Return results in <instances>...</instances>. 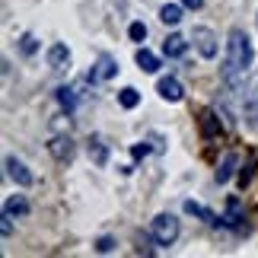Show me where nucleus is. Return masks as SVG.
Wrapping results in <instances>:
<instances>
[{"instance_id":"nucleus-19","label":"nucleus","mask_w":258,"mask_h":258,"mask_svg":"<svg viewBox=\"0 0 258 258\" xmlns=\"http://www.w3.org/2000/svg\"><path fill=\"white\" fill-rule=\"evenodd\" d=\"M89 156H96V163H99V166H105V160H108V150H105V147L99 144V141H93V144H89Z\"/></svg>"},{"instance_id":"nucleus-25","label":"nucleus","mask_w":258,"mask_h":258,"mask_svg":"<svg viewBox=\"0 0 258 258\" xmlns=\"http://www.w3.org/2000/svg\"><path fill=\"white\" fill-rule=\"evenodd\" d=\"M255 19H258V16H255Z\"/></svg>"},{"instance_id":"nucleus-14","label":"nucleus","mask_w":258,"mask_h":258,"mask_svg":"<svg viewBox=\"0 0 258 258\" xmlns=\"http://www.w3.org/2000/svg\"><path fill=\"white\" fill-rule=\"evenodd\" d=\"M160 19L166 26H175V23H182V7L178 4H166L163 10H160Z\"/></svg>"},{"instance_id":"nucleus-2","label":"nucleus","mask_w":258,"mask_h":258,"mask_svg":"<svg viewBox=\"0 0 258 258\" xmlns=\"http://www.w3.org/2000/svg\"><path fill=\"white\" fill-rule=\"evenodd\" d=\"M150 236H153L160 245H172V242L178 239V220H175L172 214H160V217L150 223Z\"/></svg>"},{"instance_id":"nucleus-1","label":"nucleus","mask_w":258,"mask_h":258,"mask_svg":"<svg viewBox=\"0 0 258 258\" xmlns=\"http://www.w3.org/2000/svg\"><path fill=\"white\" fill-rule=\"evenodd\" d=\"M252 42L242 29H230V38H226V64H223V77L230 83L242 80L245 71L252 67Z\"/></svg>"},{"instance_id":"nucleus-15","label":"nucleus","mask_w":258,"mask_h":258,"mask_svg":"<svg viewBox=\"0 0 258 258\" xmlns=\"http://www.w3.org/2000/svg\"><path fill=\"white\" fill-rule=\"evenodd\" d=\"M29 211V204L23 201V198H7V204H4V214L7 217H23Z\"/></svg>"},{"instance_id":"nucleus-20","label":"nucleus","mask_w":258,"mask_h":258,"mask_svg":"<svg viewBox=\"0 0 258 258\" xmlns=\"http://www.w3.org/2000/svg\"><path fill=\"white\" fill-rule=\"evenodd\" d=\"M19 51H23V54H35L38 51L35 35H23V38H19Z\"/></svg>"},{"instance_id":"nucleus-17","label":"nucleus","mask_w":258,"mask_h":258,"mask_svg":"<svg viewBox=\"0 0 258 258\" xmlns=\"http://www.w3.org/2000/svg\"><path fill=\"white\" fill-rule=\"evenodd\" d=\"M57 102H61V108H67V112H74V105H77V99H74V89H71V86H61V89H57Z\"/></svg>"},{"instance_id":"nucleus-13","label":"nucleus","mask_w":258,"mask_h":258,"mask_svg":"<svg viewBox=\"0 0 258 258\" xmlns=\"http://www.w3.org/2000/svg\"><path fill=\"white\" fill-rule=\"evenodd\" d=\"M137 102H141V93H137L134 86H124L121 93H118V105L121 108H137Z\"/></svg>"},{"instance_id":"nucleus-12","label":"nucleus","mask_w":258,"mask_h":258,"mask_svg":"<svg viewBox=\"0 0 258 258\" xmlns=\"http://www.w3.org/2000/svg\"><path fill=\"white\" fill-rule=\"evenodd\" d=\"M236 163H239V156L236 153H226L223 156V163H220V169H217V182H230V175H233V169H236Z\"/></svg>"},{"instance_id":"nucleus-22","label":"nucleus","mask_w":258,"mask_h":258,"mask_svg":"<svg viewBox=\"0 0 258 258\" xmlns=\"http://www.w3.org/2000/svg\"><path fill=\"white\" fill-rule=\"evenodd\" d=\"M96 249H99V252H112V249H115V239H108V236H102V239L96 242Z\"/></svg>"},{"instance_id":"nucleus-4","label":"nucleus","mask_w":258,"mask_h":258,"mask_svg":"<svg viewBox=\"0 0 258 258\" xmlns=\"http://www.w3.org/2000/svg\"><path fill=\"white\" fill-rule=\"evenodd\" d=\"M115 74H118V61H115L112 54H99L93 74H89V80H93V83H99V80H112Z\"/></svg>"},{"instance_id":"nucleus-3","label":"nucleus","mask_w":258,"mask_h":258,"mask_svg":"<svg viewBox=\"0 0 258 258\" xmlns=\"http://www.w3.org/2000/svg\"><path fill=\"white\" fill-rule=\"evenodd\" d=\"M191 38H195V45H198V51H201V57H217V35L211 32L207 26H198L195 32H191Z\"/></svg>"},{"instance_id":"nucleus-10","label":"nucleus","mask_w":258,"mask_h":258,"mask_svg":"<svg viewBox=\"0 0 258 258\" xmlns=\"http://www.w3.org/2000/svg\"><path fill=\"white\" fill-rule=\"evenodd\" d=\"M185 51H188V42H185L182 35H169V38L163 42V54H166V57H182Z\"/></svg>"},{"instance_id":"nucleus-9","label":"nucleus","mask_w":258,"mask_h":258,"mask_svg":"<svg viewBox=\"0 0 258 258\" xmlns=\"http://www.w3.org/2000/svg\"><path fill=\"white\" fill-rule=\"evenodd\" d=\"M134 61H137V67H141L144 74H156V71H160V57H156L153 51H147V48H137Z\"/></svg>"},{"instance_id":"nucleus-24","label":"nucleus","mask_w":258,"mask_h":258,"mask_svg":"<svg viewBox=\"0 0 258 258\" xmlns=\"http://www.w3.org/2000/svg\"><path fill=\"white\" fill-rule=\"evenodd\" d=\"M182 7H188V10H201L204 0H182Z\"/></svg>"},{"instance_id":"nucleus-18","label":"nucleus","mask_w":258,"mask_h":258,"mask_svg":"<svg viewBox=\"0 0 258 258\" xmlns=\"http://www.w3.org/2000/svg\"><path fill=\"white\" fill-rule=\"evenodd\" d=\"M51 153L61 156V160H64V153L71 156V137H57V141H51Z\"/></svg>"},{"instance_id":"nucleus-7","label":"nucleus","mask_w":258,"mask_h":258,"mask_svg":"<svg viewBox=\"0 0 258 258\" xmlns=\"http://www.w3.org/2000/svg\"><path fill=\"white\" fill-rule=\"evenodd\" d=\"M242 220H245V211H242L239 198H230V201H226V214L220 217V223L223 226H242Z\"/></svg>"},{"instance_id":"nucleus-21","label":"nucleus","mask_w":258,"mask_h":258,"mask_svg":"<svg viewBox=\"0 0 258 258\" xmlns=\"http://www.w3.org/2000/svg\"><path fill=\"white\" fill-rule=\"evenodd\" d=\"M127 35H131V42H144V38H147V26L144 23H131Z\"/></svg>"},{"instance_id":"nucleus-23","label":"nucleus","mask_w":258,"mask_h":258,"mask_svg":"<svg viewBox=\"0 0 258 258\" xmlns=\"http://www.w3.org/2000/svg\"><path fill=\"white\" fill-rule=\"evenodd\" d=\"M147 153H150V147H147V144H134V150H131V156H134V160H144Z\"/></svg>"},{"instance_id":"nucleus-16","label":"nucleus","mask_w":258,"mask_h":258,"mask_svg":"<svg viewBox=\"0 0 258 258\" xmlns=\"http://www.w3.org/2000/svg\"><path fill=\"white\" fill-rule=\"evenodd\" d=\"M185 211H188V214H195V217H201V220H207V223H217V217L207 211V207H201L198 201H185Z\"/></svg>"},{"instance_id":"nucleus-6","label":"nucleus","mask_w":258,"mask_h":258,"mask_svg":"<svg viewBox=\"0 0 258 258\" xmlns=\"http://www.w3.org/2000/svg\"><path fill=\"white\" fill-rule=\"evenodd\" d=\"M156 89H160V96L166 102H182V96H185V89H182V83H178L175 77H163V80L156 83Z\"/></svg>"},{"instance_id":"nucleus-5","label":"nucleus","mask_w":258,"mask_h":258,"mask_svg":"<svg viewBox=\"0 0 258 258\" xmlns=\"http://www.w3.org/2000/svg\"><path fill=\"white\" fill-rule=\"evenodd\" d=\"M67 64H71V51H67L64 42H54L48 48V67L51 71H67Z\"/></svg>"},{"instance_id":"nucleus-8","label":"nucleus","mask_w":258,"mask_h":258,"mask_svg":"<svg viewBox=\"0 0 258 258\" xmlns=\"http://www.w3.org/2000/svg\"><path fill=\"white\" fill-rule=\"evenodd\" d=\"M7 172H10V178H13L16 185H23V188L32 185V172H29L19 160H13V156H7Z\"/></svg>"},{"instance_id":"nucleus-11","label":"nucleus","mask_w":258,"mask_h":258,"mask_svg":"<svg viewBox=\"0 0 258 258\" xmlns=\"http://www.w3.org/2000/svg\"><path fill=\"white\" fill-rule=\"evenodd\" d=\"M201 131H204V137H214V134L223 131L220 121H217V115L211 112V108H204V112H201Z\"/></svg>"}]
</instances>
